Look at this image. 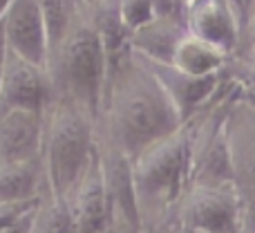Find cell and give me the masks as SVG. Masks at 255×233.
Listing matches in <instances>:
<instances>
[{
	"instance_id": "obj_1",
	"label": "cell",
	"mask_w": 255,
	"mask_h": 233,
	"mask_svg": "<svg viewBox=\"0 0 255 233\" xmlns=\"http://www.w3.org/2000/svg\"><path fill=\"white\" fill-rule=\"evenodd\" d=\"M108 92L117 141L130 157L184 126L145 58L132 49L110 70Z\"/></svg>"
},
{
	"instance_id": "obj_2",
	"label": "cell",
	"mask_w": 255,
	"mask_h": 233,
	"mask_svg": "<svg viewBox=\"0 0 255 233\" xmlns=\"http://www.w3.org/2000/svg\"><path fill=\"white\" fill-rule=\"evenodd\" d=\"M49 76L63 99L97 115L110 83V56L94 16L81 13L49 54Z\"/></svg>"
},
{
	"instance_id": "obj_3",
	"label": "cell",
	"mask_w": 255,
	"mask_h": 233,
	"mask_svg": "<svg viewBox=\"0 0 255 233\" xmlns=\"http://www.w3.org/2000/svg\"><path fill=\"white\" fill-rule=\"evenodd\" d=\"M43 146L47 182L58 204L65 207L97 148L90 130V115L61 97L49 115Z\"/></svg>"
},
{
	"instance_id": "obj_4",
	"label": "cell",
	"mask_w": 255,
	"mask_h": 233,
	"mask_svg": "<svg viewBox=\"0 0 255 233\" xmlns=\"http://www.w3.org/2000/svg\"><path fill=\"white\" fill-rule=\"evenodd\" d=\"M190 168L193 139L188 128L181 126L132 157V193L141 204H170L179 198Z\"/></svg>"
},
{
	"instance_id": "obj_5",
	"label": "cell",
	"mask_w": 255,
	"mask_h": 233,
	"mask_svg": "<svg viewBox=\"0 0 255 233\" xmlns=\"http://www.w3.org/2000/svg\"><path fill=\"white\" fill-rule=\"evenodd\" d=\"M54 81L49 70L29 63L27 58L4 49L0 63V110L4 108H27L45 112L52 101Z\"/></svg>"
},
{
	"instance_id": "obj_6",
	"label": "cell",
	"mask_w": 255,
	"mask_h": 233,
	"mask_svg": "<svg viewBox=\"0 0 255 233\" xmlns=\"http://www.w3.org/2000/svg\"><path fill=\"white\" fill-rule=\"evenodd\" d=\"M0 27L13 54L49 70V34L40 0H11L0 18Z\"/></svg>"
},
{
	"instance_id": "obj_7",
	"label": "cell",
	"mask_w": 255,
	"mask_h": 233,
	"mask_svg": "<svg viewBox=\"0 0 255 233\" xmlns=\"http://www.w3.org/2000/svg\"><path fill=\"white\" fill-rule=\"evenodd\" d=\"M67 202H72L70 220L76 233H103L108 225L110 202H108L106 166L97 148L92 150V157Z\"/></svg>"
},
{
	"instance_id": "obj_8",
	"label": "cell",
	"mask_w": 255,
	"mask_h": 233,
	"mask_svg": "<svg viewBox=\"0 0 255 233\" xmlns=\"http://www.w3.org/2000/svg\"><path fill=\"white\" fill-rule=\"evenodd\" d=\"M43 115L27 108L0 110V166L38 162L45 137Z\"/></svg>"
},
{
	"instance_id": "obj_9",
	"label": "cell",
	"mask_w": 255,
	"mask_h": 233,
	"mask_svg": "<svg viewBox=\"0 0 255 233\" xmlns=\"http://www.w3.org/2000/svg\"><path fill=\"white\" fill-rule=\"evenodd\" d=\"M235 182H199L190 198V225L204 233H231L238 225L240 202Z\"/></svg>"
},
{
	"instance_id": "obj_10",
	"label": "cell",
	"mask_w": 255,
	"mask_h": 233,
	"mask_svg": "<svg viewBox=\"0 0 255 233\" xmlns=\"http://www.w3.org/2000/svg\"><path fill=\"white\" fill-rule=\"evenodd\" d=\"M184 18L190 34L217 45L226 54H233L238 47L242 16L229 0H195L184 9Z\"/></svg>"
},
{
	"instance_id": "obj_11",
	"label": "cell",
	"mask_w": 255,
	"mask_h": 233,
	"mask_svg": "<svg viewBox=\"0 0 255 233\" xmlns=\"http://www.w3.org/2000/svg\"><path fill=\"white\" fill-rule=\"evenodd\" d=\"M145 63L154 72L159 83L163 85L172 106L179 112L181 121H186L220 88V72L217 74H208V76H193V74H186V72L177 70L170 63H154V61H148V58H145Z\"/></svg>"
},
{
	"instance_id": "obj_12",
	"label": "cell",
	"mask_w": 255,
	"mask_h": 233,
	"mask_svg": "<svg viewBox=\"0 0 255 233\" xmlns=\"http://www.w3.org/2000/svg\"><path fill=\"white\" fill-rule=\"evenodd\" d=\"M186 31H188V27H186V18L181 11L159 13L157 18H152L143 27L132 31L130 47L132 52H136L148 61L170 63L177 43Z\"/></svg>"
},
{
	"instance_id": "obj_13",
	"label": "cell",
	"mask_w": 255,
	"mask_h": 233,
	"mask_svg": "<svg viewBox=\"0 0 255 233\" xmlns=\"http://www.w3.org/2000/svg\"><path fill=\"white\" fill-rule=\"evenodd\" d=\"M224 123L235 177H244L255 186V108H242Z\"/></svg>"
},
{
	"instance_id": "obj_14",
	"label": "cell",
	"mask_w": 255,
	"mask_h": 233,
	"mask_svg": "<svg viewBox=\"0 0 255 233\" xmlns=\"http://www.w3.org/2000/svg\"><path fill=\"white\" fill-rule=\"evenodd\" d=\"M229 56L231 54H226L224 49H220L217 45H213V43H208V40L186 31V34L181 36V40L177 43L170 65H175L177 70L186 72V74L208 76V74L222 72V67H224Z\"/></svg>"
},
{
	"instance_id": "obj_15",
	"label": "cell",
	"mask_w": 255,
	"mask_h": 233,
	"mask_svg": "<svg viewBox=\"0 0 255 233\" xmlns=\"http://www.w3.org/2000/svg\"><path fill=\"white\" fill-rule=\"evenodd\" d=\"M38 182V162L0 166V202L34 200Z\"/></svg>"
},
{
	"instance_id": "obj_16",
	"label": "cell",
	"mask_w": 255,
	"mask_h": 233,
	"mask_svg": "<svg viewBox=\"0 0 255 233\" xmlns=\"http://www.w3.org/2000/svg\"><path fill=\"white\" fill-rule=\"evenodd\" d=\"M115 7L128 34H132L161 13L159 0H115Z\"/></svg>"
},
{
	"instance_id": "obj_17",
	"label": "cell",
	"mask_w": 255,
	"mask_h": 233,
	"mask_svg": "<svg viewBox=\"0 0 255 233\" xmlns=\"http://www.w3.org/2000/svg\"><path fill=\"white\" fill-rule=\"evenodd\" d=\"M31 218H34V209H31V211H27L22 218H18L16 222L2 227L0 233H29L31 231Z\"/></svg>"
},
{
	"instance_id": "obj_18",
	"label": "cell",
	"mask_w": 255,
	"mask_h": 233,
	"mask_svg": "<svg viewBox=\"0 0 255 233\" xmlns=\"http://www.w3.org/2000/svg\"><path fill=\"white\" fill-rule=\"evenodd\" d=\"M247 25H249V36H251V40L255 45V2H253L251 11L247 13Z\"/></svg>"
},
{
	"instance_id": "obj_19",
	"label": "cell",
	"mask_w": 255,
	"mask_h": 233,
	"mask_svg": "<svg viewBox=\"0 0 255 233\" xmlns=\"http://www.w3.org/2000/svg\"><path fill=\"white\" fill-rule=\"evenodd\" d=\"M193 2H195V0H172L175 9H177V11H181V13H184V9H186V7H190Z\"/></svg>"
},
{
	"instance_id": "obj_20",
	"label": "cell",
	"mask_w": 255,
	"mask_h": 233,
	"mask_svg": "<svg viewBox=\"0 0 255 233\" xmlns=\"http://www.w3.org/2000/svg\"><path fill=\"white\" fill-rule=\"evenodd\" d=\"M9 2H11V0H0V18H2V13H4V11H7Z\"/></svg>"
}]
</instances>
